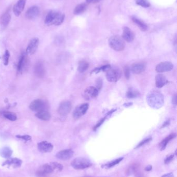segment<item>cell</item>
Here are the masks:
<instances>
[{"label": "cell", "mask_w": 177, "mask_h": 177, "mask_svg": "<svg viewBox=\"0 0 177 177\" xmlns=\"http://www.w3.org/2000/svg\"><path fill=\"white\" fill-rule=\"evenodd\" d=\"M123 159H124L123 157H120V158L117 159H115L114 161H112L111 162L108 163L104 165L103 167H106V168H111V167H113L114 166H115L117 164H119Z\"/></svg>", "instance_id": "cell-34"}, {"label": "cell", "mask_w": 177, "mask_h": 177, "mask_svg": "<svg viewBox=\"0 0 177 177\" xmlns=\"http://www.w3.org/2000/svg\"><path fill=\"white\" fill-rule=\"evenodd\" d=\"M124 75L127 79H129L130 76V70L128 66H126L124 68Z\"/></svg>", "instance_id": "cell-38"}, {"label": "cell", "mask_w": 177, "mask_h": 177, "mask_svg": "<svg viewBox=\"0 0 177 177\" xmlns=\"http://www.w3.org/2000/svg\"><path fill=\"white\" fill-rule=\"evenodd\" d=\"M74 152L72 150H64L58 152L56 157L57 159L61 160H68L72 158Z\"/></svg>", "instance_id": "cell-12"}, {"label": "cell", "mask_w": 177, "mask_h": 177, "mask_svg": "<svg viewBox=\"0 0 177 177\" xmlns=\"http://www.w3.org/2000/svg\"><path fill=\"white\" fill-rule=\"evenodd\" d=\"M97 88L98 89H101V87L102 86V80L98 79V80L97 81Z\"/></svg>", "instance_id": "cell-43"}, {"label": "cell", "mask_w": 177, "mask_h": 177, "mask_svg": "<svg viewBox=\"0 0 177 177\" xmlns=\"http://www.w3.org/2000/svg\"><path fill=\"white\" fill-rule=\"evenodd\" d=\"M101 1V0H86L87 2L89 3H96L99 2Z\"/></svg>", "instance_id": "cell-45"}, {"label": "cell", "mask_w": 177, "mask_h": 177, "mask_svg": "<svg viewBox=\"0 0 177 177\" xmlns=\"http://www.w3.org/2000/svg\"><path fill=\"white\" fill-rule=\"evenodd\" d=\"M10 19L11 16L10 13H6L4 14L1 18V24L3 27H7L10 22Z\"/></svg>", "instance_id": "cell-26"}, {"label": "cell", "mask_w": 177, "mask_h": 177, "mask_svg": "<svg viewBox=\"0 0 177 177\" xmlns=\"http://www.w3.org/2000/svg\"><path fill=\"white\" fill-rule=\"evenodd\" d=\"M86 8H87L86 4H84V3L80 4L78 5L75 7L74 11V13L75 15H79L81 13H83L86 10Z\"/></svg>", "instance_id": "cell-32"}, {"label": "cell", "mask_w": 177, "mask_h": 177, "mask_svg": "<svg viewBox=\"0 0 177 177\" xmlns=\"http://www.w3.org/2000/svg\"><path fill=\"white\" fill-rule=\"evenodd\" d=\"M53 144L46 141L40 142L38 144V150L42 153L51 152L53 150Z\"/></svg>", "instance_id": "cell-13"}, {"label": "cell", "mask_w": 177, "mask_h": 177, "mask_svg": "<svg viewBox=\"0 0 177 177\" xmlns=\"http://www.w3.org/2000/svg\"><path fill=\"white\" fill-rule=\"evenodd\" d=\"M170 123V120H168L167 121L165 122L164 123V124H163V125H162V127L161 128H163V127H167L168 126L169 124Z\"/></svg>", "instance_id": "cell-48"}, {"label": "cell", "mask_w": 177, "mask_h": 177, "mask_svg": "<svg viewBox=\"0 0 177 177\" xmlns=\"http://www.w3.org/2000/svg\"></svg>", "instance_id": "cell-49"}, {"label": "cell", "mask_w": 177, "mask_h": 177, "mask_svg": "<svg viewBox=\"0 0 177 177\" xmlns=\"http://www.w3.org/2000/svg\"><path fill=\"white\" fill-rule=\"evenodd\" d=\"M34 73L36 76L40 78H42L44 76L45 69L42 63L38 62L36 64L34 67Z\"/></svg>", "instance_id": "cell-20"}, {"label": "cell", "mask_w": 177, "mask_h": 177, "mask_svg": "<svg viewBox=\"0 0 177 177\" xmlns=\"http://www.w3.org/2000/svg\"><path fill=\"white\" fill-rule=\"evenodd\" d=\"M55 14L56 12H51L46 15L45 19V23L46 25H53V22Z\"/></svg>", "instance_id": "cell-27"}, {"label": "cell", "mask_w": 177, "mask_h": 177, "mask_svg": "<svg viewBox=\"0 0 177 177\" xmlns=\"http://www.w3.org/2000/svg\"><path fill=\"white\" fill-rule=\"evenodd\" d=\"M151 140H152L151 138H149L144 139L143 140H142L141 142H140L139 144H138V146H137L136 148H139V147H141L142 146H143L144 144H146L147 143L149 142Z\"/></svg>", "instance_id": "cell-40"}, {"label": "cell", "mask_w": 177, "mask_h": 177, "mask_svg": "<svg viewBox=\"0 0 177 177\" xmlns=\"http://www.w3.org/2000/svg\"><path fill=\"white\" fill-rule=\"evenodd\" d=\"M174 68V65L172 63L170 62H163L158 64L156 66L155 70L157 73H162L164 72H167L172 70Z\"/></svg>", "instance_id": "cell-10"}, {"label": "cell", "mask_w": 177, "mask_h": 177, "mask_svg": "<svg viewBox=\"0 0 177 177\" xmlns=\"http://www.w3.org/2000/svg\"><path fill=\"white\" fill-rule=\"evenodd\" d=\"M26 0H19L13 8V11L16 16H19L22 13L25 6Z\"/></svg>", "instance_id": "cell-17"}, {"label": "cell", "mask_w": 177, "mask_h": 177, "mask_svg": "<svg viewBox=\"0 0 177 177\" xmlns=\"http://www.w3.org/2000/svg\"><path fill=\"white\" fill-rule=\"evenodd\" d=\"M29 108L31 110L38 112L45 110L46 104L44 101L41 99H36L31 103Z\"/></svg>", "instance_id": "cell-8"}, {"label": "cell", "mask_w": 177, "mask_h": 177, "mask_svg": "<svg viewBox=\"0 0 177 177\" xmlns=\"http://www.w3.org/2000/svg\"><path fill=\"white\" fill-rule=\"evenodd\" d=\"M175 157V155H168L167 157L166 158V159H165L164 163L165 164H169L170 162L172 161V160L174 159Z\"/></svg>", "instance_id": "cell-39"}, {"label": "cell", "mask_w": 177, "mask_h": 177, "mask_svg": "<svg viewBox=\"0 0 177 177\" xmlns=\"http://www.w3.org/2000/svg\"><path fill=\"white\" fill-rule=\"evenodd\" d=\"M111 67L109 64L101 66V67H97V68L94 69V70L91 71V74H98L99 73H100L101 71H106V72Z\"/></svg>", "instance_id": "cell-33"}, {"label": "cell", "mask_w": 177, "mask_h": 177, "mask_svg": "<svg viewBox=\"0 0 177 177\" xmlns=\"http://www.w3.org/2000/svg\"><path fill=\"white\" fill-rule=\"evenodd\" d=\"M121 76V73L116 68H111L106 71V78L109 82H115L118 81Z\"/></svg>", "instance_id": "cell-5"}, {"label": "cell", "mask_w": 177, "mask_h": 177, "mask_svg": "<svg viewBox=\"0 0 177 177\" xmlns=\"http://www.w3.org/2000/svg\"><path fill=\"white\" fill-rule=\"evenodd\" d=\"M16 137H17L19 139H22L25 141H29L31 140V137L29 135H23V136H20V135H17L16 136Z\"/></svg>", "instance_id": "cell-41"}, {"label": "cell", "mask_w": 177, "mask_h": 177, "mask_svg": "<svg viewBox=\"0 0 177 177\" xmlns=\"http://www.w3.org/2000/svg\"><path fill=\"white\" fill-rule=\"evenodd\" d=\"M64 19V15L61 13L56 12L54 19L53 25H59L62 24Z\"/></svg>", "instance_id": "cell-24"}, {"label": "cell", "mask_w": 177, "mask_h": 177, "mask_svg": "<svg viewBox=\"0 0 177 177\" xmlns=\"http://www.w3.org/2000/svg\"><path fill=\"white\" fill-rule=\"evenodd\" d=\"M23 161L17 158H13L8 159L2 164L3 166H8V167H12L13 168H18L22 165Z\"/></svg>", "instance_id": "cell-15"}, {"label": "cell", "mask_w": 177, "mask_h": 177, "mask_svg": "<svg viewBox=\"0 0 177 177\" xmlns=\"http://www.w3.org/2000/svg\"><path fill=\"white\" fill-rule=\"evenodd\" d=\"M10 56V52L8 50H6L5 54H4V55L3 56V61H4V65H8V64Z\"/></svg>", "instance_id": "cell-37"}, {"label": "cell", "mask_w": 177, "mask_h": 177, "mask_svg": "<svg viewBox=\"0 0 177 177\" xmlns=\"http://www.w3.org/2000/svg\"><path fill=\"white\" fill-rule=\"evenodd\" d=\"M71 164L75 170H84L91 166L92 163L86 158L79 157L73 159Z\"/></svg>", "instance_id": "cell-3"}, {"label": "cell", "mask_w": 177, "mask_h": 177, "mask_svg": "<svg viewBox=\"0 0 177 177\" xmlns=\"http://www.w3.org/2000/svg\"><path fill=\"white\" fill-rule=\"evenodd\" d=\"M13 154V151L10 148L3 147L0 150V155L3 158L9 159Z\"/></svg>", "instance_id": "cell-23"}, {"label": "cell", "mask_w": 177, "mask_h": 177, "mask_svg": "<svg viewBox=\"0 0 177 177\" xmlns=\"http://www.w3.org/2000/svg\"><path fill=\"white\" fill-rule=\"evenodd\" d=\"M167 83L168 80L164 75L159 74L155 77V84L158 88H161Z\"/></svg>", "instance_id": "cell-19"}, {"label": "cell", "mask_w": 177, "mask_h": 177, "mask_svg": "<svg viewBox=\"0 0 177 177\" xmlns=\"http://www.w3.org/2000/svg\"><path fill=\"white\" fill-rule=\"evenodd\" d=\"M105 119H106V118H103V119H101L100 121H99L98 122V123L96 124V125L95 127L94 128V130L95 131H96L98 127H100V125H101V124H102L103 123H104V120H105Z\"/></svg>", "instance_id": "cell-42"}, {"label": "cell", "mask_w": 177, "mask_h": 177, "mask_svg": "<svg viewBox=\"0 0 177 177\" xmlns=\"http://www.w3.org/2000/svg\"><path fill=\"white\" fill-rule=\"evenodd\" d=\"M72 109V104L69 101H64L62 102L59 106V114L61 116H66L68 115Z\"/></svg>", "instance_id": "cell-7"}, {"label": "cell", "mask_w": 177, "mask_h": 177, "mask_svg": "<svg viewBox=\"0 0 177 177\" xmlns=\"http://www.w3.org/2000/svg\"><path fill=\"white\" fill-rule=\"evenodd\" d=\"M145 66L143 63L138 62L135 63L132 65L131 66V71L132 72L135 74H139L145 71Z\"/></svg>", "instance_id": "cell-18"}, {"label": "cell", "mask_w": 177, "mask_h": 177, "mask_svg": "<svg viewBox=\"0 0 177 177\" xmlns=\"http://www.w3.org/2000/svg\"><path fill=\"white\" fill-rule=\"evenodd\" d=\"M152 170V166L151 165H148V166H147V167L145 168V171H146V172H149V171H151V170Z\"/></svg>", "instance_id": "cell-46"}, {"label": "cell", "mask_w": 177, "mask_h": 177, "mask_svg": "<svg viewBox=\"0 0 177 177\" xmlns=\"http://www.w3.org/2000/svg\"><path fill=\"white\" fill-rule=\"evenodd\" d=\"M176 137V134H170L169 136L166 137L165 139H163L162 142H161V143L159 144V149L161 150H164L166 148V147L167 146V144L169 142L172 140L174 139L175 137Z\"/></svg>", "instance_id": "cell-21"}, {"label": "cell", "mask_w": 177, "mask_h": 177, "mask_svg": "<svg viewBox=\"0 0 177 177\" xmlns=\"http://www.w3.org/2000/svg\"><path fill=\"white\" fill-rule=\"evenodd\" d=\"M138 5H140L144 7H148L150 6L149 3L145 0H137L136 1Z\"/></svg>", "instance_id": "cell-36"}, {"label": "cell", "mask_w": 177, "mask_h": 177, "mask_svg": "<svg viewBox=\"0 0 177 177\" xmlns=\"http://www.w3.org/2000/svg\"><path fill=\"white\" fill-rule=\"evenodd\" d=\"M139 96V92L134 90V88H129L127 92V97L129 99H134Z\"/></svg>", "instance_id": "cell-30"}, {"label": "cell", "mask_w": 177, "mask_h": 177, "mask_svg": "<svg viewBox=\"0 0 177 177\" xmlns=\"http://www.w3.org/2000/svg\"><path fill=\"white\" fill-rule=\"evenodd\" d=\"M89 67V63L85 61H81L79 62L78 65V71L80 73H84L88 69Z\"/></svg>", "instance_id": "cell-28"}, {"label": "cell", "mask_w": 177, "mask_h": 177, "mask_svg": "<svg viewBox=\"0 0 177 177\" xmlns=\"http://www.w3.org/2000/svg\"><path fill=\"white\" fill-rule=\"evenodd\" d=\"M3 116L5 117V118L12 121H15L17 120V116L16 114L14 112H10V111H5L3 112Z\"/></svg>", "instance_id": "cell-31"}, {"label": "cell", "mask_w": 177, "mask_h": 177, "mask_svg": "<svg viewBox=\"0 0 177 177\" xmlns=\"http://www.w3.org/2000/svg\"><path fill=\"white\" fill-rule=\"evenodd\" d=\"M26 63V57L25 54H23L20 57V60L18 62L17 65V69L18 71H22L23 69L25 66V64Z\"/></svg>", "instance_id": "cell-29"}, {"label": "cell", "mask_w": 177, "mask_h": 177, "mask_svg": "<svg viewBox=\"0 0 177 177\" xmlns=\"http://www.w3.org/2000/svg\"><path fill=\"white\" fill-rule=\"evenodd\" d=\"M162 177H174V176L172 173H168L167 174L163 175V176H162Z\"/></svg>", "instance_id": "cell-47"}, {"label": "cell", "mask_w": 177, "mask_h": 177, "mask_svg": "<svg viewBox=\"0 0 177 177\" xmlns=\"http://www.w3.org/2000/svg\"><path fill=\"white\" fill-rule=\"evenodd\" d=\"M98 95V89L94 86H89L85 89L84 92V96L87 100L96 97Z\"/></svg>", "instance_id": "cell-11"}, {"label": "cell", "mask_w": 177, "mask_h": 177, "mask_svg": "<svg viewBox=\"0 0 177 177\" xmlns=\"http://www.w3.org/2000/svg\"><path fill=\"white\" fill-rule=\"evenodd\" d=\"M147 102L153 108L158 109L164 104V99L162 94L158 91H153L147 96Z\"/></svg>", "instance_id": "cell-1"}, {"label": "cell", "mask_w": 177, "mask_h": 177, "mask_svg": "<svg viewBox=\"0 0 177 177\" xmlns=\"http://www.w3.org/2000/svg\"><path fill=\"white\" fill-rule=\"evenodd\" d=\"M36 116L38 119L43 121H48L51 118V114L46 110L38 112L36 114Z\"/></svg>", "instance_id": "cell-22"}, {"label": "cell", "mask_w": 177, "mask_h": 177, "mask_svg": "<svg viewBox=\"0 0 177 177\" xmlns=\"http://www.w3.org/2000/svg\"><path fill=\"white\" fill-rule=\"evenodd\" d=\"M51 167L53 169L54 171L57 170L58 172H61L63 170V166L62 165L57 162H51L50 163Z\"/></svg>", "instance_id": "cell-35"}, {"label": "cell", "mask_w": 177, "mask_h": 177, "mask_svg": "<svg viewBox=\"0 0 177 177\" xmlns=\"http://www.w3.org/2000/svg\"><path fill=\"white\" fill-rule=\"evenodd\" d=\"M122 38L127 42L130 43L134 39V34L129 28L125 27L123 29Z\"/></svg>", "instance_id": "cell-16"}, {"label": "cell", "mask_w": 177, "mask_h": 177, "mask_svg": "<svg viewBox=\"0 0 177 177\" xmlns=\"http://www.w3.org/2000/svg\"><path fill=\"white\" fill-rule=\"evenodd\" d=\"M40 14V8L37 6H33L28 9L26 12V17L29 19H35L38 17Z\"/></svg>", "instance_id": "cell-14"}, {"label": "cell", "mask_w": 177, "mask_h": 177, "mask_svg": "<svg viewBox=\"0 0 177 177\" xmlns=\"http://www.w3.org/2000/svg\"><path fill=\"white\" fill-rule=\"evenodd\" d=\"M172 104H174L175 105H177V95L175 94L174 96H172Z\"/></svg>", "instance_id": "cell-44"}, {"label": "cell", "mask_w": 177, "mask_h": 177, "mask_svg": "<svg viewBox=\"0 0 177 177\" xmlns=\"http://www.w3.org/2000/svg\"><path fill=\"white\" fill-rule=\"evenodd\" d=\"M132 20L133 21V22L137 25V26L139 27V29L142 31H146L148 29V27L147 26V25L143 22L141 20H139L138 18L134 17H132Z\"/></svg>", "instance_id": "cell-25"}, {"label": "cell", "mask_w": 177, "mask_h": 177, "mask_svg": "<svg viewBox=\"0 0 177 177\" xmlns=\"http://www.w3.org/2000/svg\"><path fill=\"white\" fill-rule=\"evenodd\" d=\"M89 108V104L84 103L80 104L76 107L73 113V117L74 119L78 120L85 114Z\"/></svg>", "instance_id": "cell-4"}, {"label": "cell", "mask_w": 177, "mask_h": 177, "mask_svg": "<svg viewBox=\"0 0 177 177\" xmlns=\"http://www.w3.org/2000/svg\"><path fill=\"white\" fill-rule=\"evenodd\" d=\"M39 45V39L36 37L32 38L29 42L28 47L26 49V52L29 55H32L35 53Z\"/></svg>", "instance_id": "cell-9"}, {"label": "cell", "mask_w": 177, "mask_h": 177, "mask_svg": "<svg viewBox=\"0 0 177 177\" xmlns=\"http://www.w3.org/2000/svg\"><path fill=\"white\" fill-rule=\"evenodd\" d=\"M54 171L51 164H46L41 166L37 170L36 175L38 177H45L53 173Z\"/></svg>", "instance_id": "cell-6"}, {"label": "cell", "mask_w": 177, "mask_h": 177, "mask_svg": "<svg viewBox=\"0 0 177 177\" xmlns=\"http://www.w3.org/2000/svg\"><path fill=\"white\" fill-rule=\"evenodd\" d=\"M109 45L112 49L117 51L123 50L125 47L124 39L118 35L113 36L109 38Z\"/></svg>", "instance_id": "cell-2"}]
</instances>
